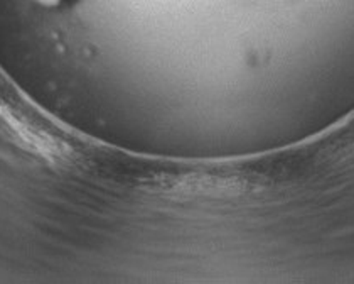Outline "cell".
I'll return each mask as SVG.
<instances>
[{
  "label": "cell",
  "mask_w": 354,
  "mask_h": 284,
  "mask_svg": "<svg viewBox=\"0 0 354 284\" xmlns=\"http://www.w3.org/2000/svg\"><path fill=\"white\" fill-rule=\"evenodd\" d=\"M37 2L46 7H69L78 0H37Z\"/></svg>",
  "instance_id": "1"
}]
</instances>
